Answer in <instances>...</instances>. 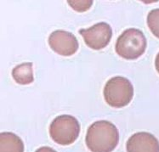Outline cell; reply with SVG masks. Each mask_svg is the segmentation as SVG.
I'll return each mask as SVG.
<instances>
[{"label":"cell","instance_id":"cell-2","mask_svg":"<svg viewBox=\"0 0 159 152\" xmlns=\"http://www.w3.org/2000/svg\"><path fill=\"white\" fill-rule=\"evenodd\" d=\"M146 46L144 33L136 28H129L117 38L115 50L123 59L136 60L145 53Z\"/></svg>","mask_w":159,"mask_h":152},{"label":"cell","instance_id":"cell-7","mask_svg":"<svg viewBox=\"0 0 159 152\" xmlns=\"http://www.w3.org/2000/svg\"><path fill=\"white\" fill-rule=\"evenodd\" d=\"M126 149L127 152H159V141L152 133L140 132L128 139Z\"/></svg>","mask_w":159,"mask_h":152},{"label":"cell","instance_id":"cell-5","mask_svg":"<svg viewBox=\"0 0 159 152\" xmlns=\"http://www.w3.org/2000/svg\"><path fill=\"white\" fill-rule=\"evenodd\" d=\"M79 34L83 36L85 43L90 49L100 50L109 44L112 37V30L109 24L99 22L88 29H80Z\"/></svg>","mask_w":159,"mask_h":152},{"label":"cell","instance_id":"cell-1","mask_svg":"<svg viewBox=\"0 0 159 152\" xmlns=\"http://www.w3.org/2000/svg\"><path fill=\"white\" fill-rule=\"evenodd\" d=\"M91 152H111L119 142V133L113 123L101 120L91 124L85 137Z\"/></svg>","mask_w":159,"mask_h":152},{"label":"cell","instance_id":"cell-6","mask_svg":"<svg viewBox=\"0 0 159 152\" xmlns=\"http://www.w3.org/2000/svg\"><path fill=\"white\" fill-rule=\"evenodd\" d=\"M49 45L53 51L62 56L73 55L79 47L77 38L64 30H56L49 35Z\"/></svg>","mask_w":159,"mask_h":152},{"label":"cell","instance_id":"cell-3","mask_svg":"<svg viewBox=\"0 0 159 152\" xmlns=\"http://www.w3.org/2000/svg\"><path fill=\"white\" fill-rule=\"evenodd\" d=\"M105 101L110 106L122 108L131 102L134 97V87L131 82L124 77H114L105 85Z\"/></svg>","mask_w":159,"mask_h":152},{"label":"cell","instance_id":"cell-11","mask_svg":"<svg viewBox=\"0 0 159 152\" xmlns=\"http://www.w3.org/2000/svg\"><path fill=\"white\" fill-rule=\"evenodd\" d=\"M67 3L69 5L78 12H84L86 10H88L93 4V1H71L69 0L67 1Z\"/></svg>","mask_w":159,"mask_h":152},{"label":"cell","instance_id":"cell-13","mask_svg":"<svg viewBox=\"0 0 159 152\" xmlns=\"http://www.w3.org/2000/svg\"><path fill=\"white\" fill-rule=\"evenodd\" d=\"M155 67H156V70L159 73V53L157 55L156 60H155Z\"/></svg>","mask_w":159,"mask_h":152},{"label":"cell","instance_id":"cell-4","mask_svg":"<svg viewBox=\"0 0 159 152\" xmlns=\"http://www.w3.org/2000/svg\"><path fill=\"white\" fill-rule=\"evenodd\" d=\"M80 133V124L77 118L70 115L55 117L49 126L51 139L61 145H69L75 142Z\"/></svg>","mask_w":159,"mask_h":152},{"label":"cell","instance_id":"cell-9","mask_svg":"<svg viewBox=\"0 0 159 152\" xmlns=\"http://www.w3.org/2000/svg\"><path fill=\"white\" fill-rule=\"evenodd\" d=\"M33 63L25 62L16 65L12 70V77L17 83L21 85H27L34 81Z\"/></svg>","mask_w":159,"mask_h":152},{"label":"cell","instance_id":"cell-12","mask_svg":"<svg viewBox=\"0 0 159 152\" xmlns=\"http://www.w3.org/2000/svg\"><path fill=\"white\" fill-rule=\"evenodd\" d=\"M35 152H57L56 150H55L52 148H50V147H47V146H43V147H41V148H39L36 150Z\"/></svg>","mask_w":159,"mask_h":152},{"label":"cell","instance_id":"cell-10","mask_svg":"<svg viewBox=\"0 0 159 152\" xmlns=\"http://www.w3.org/2000/svg\"><path fill=\"white\" fill-rule=\"evenodd\" d=\"M147 25L153 35L159 38V9L150 11L147 16Z\"/></svg>","mask_w":159,"mask_h":152},{"label":"cell","instance_id":"cell-8","mask_svg":"<svg viewBox=\"0 0 159 152\" xmlns=\"http://www.w3.org/2000/svg\"><path fill=\"white\" fill-rule=\"evenodd\" d=\"M0 152H24V143L13 133H0Z\"/></svg>","mask_w":159,"mask_h":152}]
</instances>
